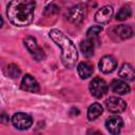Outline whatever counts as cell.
<instances>
[{"instance_id": "cell-3", "label": "cell", "mask_w": 135, "mask_h": 135, "mask_svg": "<svg viewBox=\"0 0 135 135\" xmlns=\"http://www.w3.org/2000/svg\"><path fill=\"white\" fill-rule=\"evenodd\" d=\"M23 42H24V45H25V47L27 49V51L32 54V56H33L37 61H40V60L44 59L45 54H44L43 50L38 46L37 40H36L34 37H32V36H26V37L23 39Z\"/></svg>"}, {"instance_id": "cell-12", "label": "cell", "mask_w": 135, "mask_h": 135, "mask_svg": "<svg viewBox=\"0 0 135 135\" xmlns=\"http://www.w3.org/2000/svg\"><path fill=\"white\" fill-rule=\"evenodd\" d=\"M118 75L120 78H122L123 80H127V81H133L135 78L134 69L130 63H123L119 69Z\"/></svg>"}, {"instance_id": "cell-19", "label": "cell", "mask_w": 135, "mask_h": 135, "mask_svg": "<svg viewBox=\"0 0 135 135\" xmlns=\"http://www.w3.org/2000/svg\"><path fill=\"white\" fill-rule=\"evenodd\" d=\"M131 14H132V11H131V8L129 6H122L118 11V13L116 15V19L119 20V21H123V20L128 19L131 16Z\"/></svg>"}, {"instance_id": "cell-11", "label": "cell", "mask_w": 135, "mask_h": 135, "mask_svg": "<svg viewBox=\"0 0 135 135\" xmlns=\"http://www.w3.org/2000/svg\"><path fill=\"white\" fill-rule=\"evenodd\" d=\"M21 88H22V90L30 92V93L39 92V84H38L37 80L30 74H26L23 76V78L21 80Z\"/></svg>"}, {"instance_id": "cell-21", "label": "cell", "mask_w": 135, "mask_h": 135, "mask_svg": "<svg viewBox=\"0 0 135 135\" xmlns=\"http://www.w3.org/2000/svg\"><path fill=\"white\" fill-rule=\"evenodd\" d=\"M58 12H59V8L55 4H50L45 7V14L46 15H53V14H56Z\"/></svg>"}, {"instance_id": "cell-23", "label": "cell", "mask_w": 135, "mask_h": 135, "mask_svg": "<svg viewBox=\"0 0 135 135\" xmlns=\"http://www.w3.org/2000/svg\"><path fill=\"white\" fill-rule=\"evenodd\" d=\"M2 24H3V19H2V17L0 16V27L2 26Z\"/></svg>"}, {"instance_id": "cell-1", "label": "cell", "mask_w": 135, "mask_h": 135, "mask_svg": "<svg viewBox=\"0 0 135 135\" xmlns=\"http://www.w3.org/2000/svg\"><path fill=\"white\" fill-rule=\"evenodd\" d=\"M35 2L32 0H14L7 4L6 15L16 26L28 25L34 18Z\"/></svg>"}, {"instance_id": "cell-6", "label": "cell", "mask_w": 135, "mask_h": 135, "mask_svg": "<svg viewBox=\"0 0 135 135\" xmlns=\"http://www.w3.org/2000/svg\"><path fill=\"white\" fill-rule=\"evenodd\" d=\"M89 89H90L91 94L94 97L100 98V97H102L108 92V84H107V82L102 78L96 77V78H94L90 82Z\"/></svg>"}, {"instance_id": "cell-15", "label": "cell", "mask_w": 135, "mask_h": 135, "mask_svg": "<svg viewBox=\"0 0 135 135\" xmlns=\"http://www.w3.org/2000/svg\"><path fill=\"white\" fill-rule=\"evenodd\" d=\"M114 32L117 36H119L121 39H129L133 36V30L130 25H126V24H120L115 26Z\"/></svg>"}, {"instance_id": "cell-16", "label": "cell", "mask_w": 135, "mask_h": 135, "mask_svg": "<svg viewBox=\"0 0 135 135\" xmlns=\"http://www.w3.org/2000/svg\"><path fill=\"white\" fill-rule=\"evenodd\" d=\"M103 112V109L101 107L100 103L95 102L93 104H91L88 109V119L89 120H95L97 117H99Z\"/></svg>"}, {"instance_id": "cell-22", "label": "cell", "mask_w": 135, "mask_h": 135, "mask_svg": "<svg viewBox=\"0 0 135 135\" xmlns=\"http://www.w3.org/2000/svg\"><path fill=\"white\" fill-rule=\"evenodd\" d=\"M90 135H102L101 133H99V132H97V131H95V132H93L92 134H90Z\"/></svg>"}, {"instance_id": "cell-17", "label": "cell", "mask_w": 135, "mask_h": 135, "mask_svg": "<svg viewBox=\"0 0 135 135\" xmlns=\"http://www.w3.org/2000/svg\"><path fill=\"white\" fill-rule=\"evenodd\" d=\"M80 50L85 57L88 58L92 57L94 55V41L90 39L82 40L80 43Z\"/></svg>"}, {"instance_id": "cell-5", "label": "cell", "mask_w": 135, "mask_h": 135, "mask_svg": "<svg viewBox=\"0 0 135 135\" xmlns=\"http://www.w3.org/2000/svg\"><path fill=\"white\" fill-rule=\"evenodd\" d=\"M12 123L18 130H27L33 124V118L25 113H16L12 117Z\"/></svg>"}, {"instance_id": "cell-14", "label": "cell", "mask_w": 135, "mask_h": 135, "mask_svg": "<svg viewBox=\"0 0 135 135\" xmlns=\"http://www.w3.org/2000/svg\"><path fill=\"white\" fill-rule=\"evenodd\" d=\"M77 72H78V75L80 76L81 79H86V78L92 76V74L94 72V69H93V65L90 62L82 61L78 64Z\"/></svg>"}, {"instance_id": "cell-10", "label": "cell", "mask_w": 135, "mask_h": 135, "mask_svg": "<svg viewBox=\"0 0 135 135\" xmlns=\"http://www.w3.org/2000/svg\"><path fill=\"white\" fill-rule=\"evenodd\" d=\"M112 16H113V7L110 5H105L96 12L95 21L101 24H105L111 20Z\"/></svg>"}, {"instance_id": "cell-20", "label": "cell", "mask_w": 135, "mask_h": 135, "mask_svg": "<svg viewBox=\"0 0 135 135\" xmlns=\"http://www.w3.org/2000/svg\"><path fill=\"white\" fill-rule=\"evenodd\" d=\"M7 74L12 78H18L20 76V74H21V71L18 68V65H16V64H9L7 66Z\"/></svg>"}, {"instance_id": "cell-7", "label": "cell", "mask_w": 135, "mask_h": 135, "mask_svg": "<svg viewBox=\"0 0 135 135\" xmlns=\"http://www.w3.org/2000/svg\"><path fill=\"white\" fill-rule=\"evenodd\" d=\"M105 107L109 110V112L114 113V114H119L126 110L127 103L123 99L113 96V97H110L105 100Z\"/></svg>"}, {"instance_id": "cell-2", "label": "cell", "mask_w": 135, "mask_h": 135, "mask_svg": "<svg viewBox=\"0 0 135 135\" xmlns=\"http://www.w3.org/2000/svg\"><path fill=\"white\" fill-rule=\"evenodd\" d=\"M50 38L61 49V62L65 68H73L78 59L76 46L64 33L57 28H53L49 33Z\"/></svg>"}, {"instance_id": "cell-13", "label": "cell", "mask_w": 135, "mask_h": 135, "mask_svg": "<svg viewBox=\"0 0 135 135\" xmlns=\"http://www.w3.org/2000/svg\"><path fill=\"white\" fill-rule=\"evenodd\" d=\"M111 89L114 93H117L119 95H124V94H128L130 92V85L122 81V80H119V79H114L112 82H111Z\"/></svg>"}, {"instance_id": "cell-18", "label": "cell", "mask_w": 135, "mask_h": 135, "mask_svg": "<svg viewBox=\"0 0 135 135\" xmlns=\"http://www.w3.org/2000/svg\"><path fill=\"white\" fill-rule=\"evenodd\" d=\"M102 32V27L100 25H94V26H91L88 32H86V39H90V40H93Z\"/></svg>"}, {"instance_id": "cell-8", "label": "cell", "mask_w": 135, "mask_h": 135, "mask_svg": "<svg viewBox=\"0 0 135 135\" xmlns=\"http://www.w3.org/2000/svg\"><path fill=\"white\" fill-rule=\"evenodd\" d=\"M123 127V120L118 115L110 116L105 120V128L112 135H118Z\"/></svg>"}, {"instance_id": "cell-9", "label": "cell", "mask_w": 135, "mask_h": 135, "mask_svg": "<svg viewBox=\"0 0 135 135\" xmlns=\"http://www.w3.org/2000/svg\"><path fill=\"white\" fill-rule=\"evenodd\" d=\"M98 66H99V70H100L102 73L109 74V73H112V72L116 69V66H117V61H116V59H115L113 56L107 55V56H103V57L99 60Z\"/></svg>"}, {"instance_id": "cell-4", "label": "cell", "mask_w": 135, "mask_h": 135, "mask_svg": "<svg viewBox=\"0 0 135 135\" xmlns=\"http://www.w3.org/2000/svg\"><path fill=\"white\" fill-rule=\"evenodd\" d=\"M66 16H68L69 21H71L74 24H79L84 20L85 16H86V7L81 4L72 6L68 11Z\"/></svg>"}]
</instances>
